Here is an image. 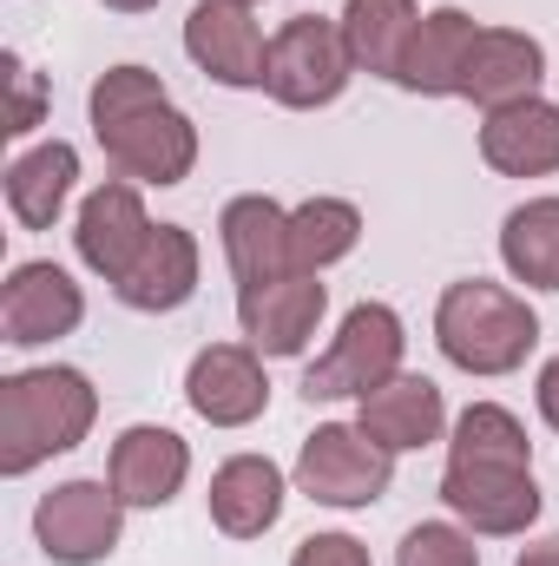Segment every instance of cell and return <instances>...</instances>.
Wrapping results in <instances>:
<instances>
[{
	"mask_svg": "<svg viewBox=\"0 0 559 566\" xmlns=\"http://www.w3.org/2000/svg\"><path fill=\"white\" fill-rule=\"evenodd\" d=\"M184 53L218 80V86H264L271 73V40L238 0H198L184 20Z\"/></svg>",
	"mask_w": 559,
	"mask_h": 566,
	"instance_id": "cell-9",
	"label": "cell"
},
{
	"mask_svg": "<svg viewBox=\"0 0 559 566\" xmlns=\"http://www.w3.org/2000/svg\"><path fill=\"white\" fill-rule=\"evenodd\" d=\"M80 316H86V296H80V283L66 277L60 264H13L7 283H0V336L13 349L73 336Z\"/></svg>",
	"mask_w": 559,
	"mask_h": 566,
	"instance_id": "cell-10",
	"label": "cell"
},
{
	"mask_svg": "<svg viewBox=\"0 0 559 566\" xmlns=\"http://www.w3.org/2000/svg\"><path fill=\"white\" fill-rule=\"evenodd\" d=\"M113 290H119V303H133L145 316H165V310L191 303V290H198V238L184 224H151L145 251Z\"/></svg>",
	"mask_w": 559,
	"mask_h": 566,
	"instance_id": "cell-16",
	"label": "cell"
},
{
	"mask_svg": "<svg viewBox=\"0 0 559 566\" xmlns=\"http://www.w3.org/2000/svg\"><path fill=\"white\" fill-rule=\"evenodd\" d=\"M349 73H356V53H349V40H342V20L296 13V20H283L277 40H271V73H264V86H271L277 106L309 113V106H329V99L349 86Z\"/></svg>",
	"mask_w": 559,
	"mask_h": 566,
	"instance_id": "cell-5",
	"label": "cell"
},
{
	"mask_svg": "<svg viewBox=\"0 0 559 566\" xmlns=\"http://www.w3.org/2000/svg\"><path fill=\"white\" fill-rule=\"evenodd\" d=\"M356 238H362V211L342 205V198H309V205L289 211V264L309 271V277L342 264L356 251Z\"/></svg>",
	"mask_w": 559,
	"mask_h": 566,
	"instance_id": "cell-24",
	"label": "cell"
},
{
	"mask_svg": "<svg viewBox=\"0 0 559 566\" xmlns=\"http://www.w3.org/2000/svg\"><path fill=\"white\" fill-rule=\"evenodd\" d=\"M402 316L389 303H356L336 329V343L309 363L303 396L309 402H342V396H369L389 376H402Z\"/></svg>",
	"mask_w": 559,
	"mask_h": 566,
	"instance_id": "cell-4",
	"label": "cell"
},
{
	"mask_svg": "<svg viewBox=\"0 0 559 566\" xmlns=\"http://www.w3.org/2000/svg\"><path fill=\"white\" fill-rule=\"evenodd\" d=\"M447 461H494V468H534V448H527V428L514 422L500 402H474L461 409L454 441H447Z\"/></svg>",
	"mask_w": 559,
	"mask_h": 566,
	"instance_id": "cell-26",
	"label": "cell"
},
{
	"mask_svg": "<svg viewBox=\"0 0 559 566\" xmlns=\"http://www.w3.org/2000/svg\"><path fill=\"white\" fill-rule=\"evenodd\" d=\"M514 566H559V534H553V541H540V547H527Z\"/></svg>",
	"mask_w": 559,
	"mask_h": 566,
	"instance_id": "cell-31",
	"label": "cell"
},
{
	"mask_svg": "<svg viewBox=\"0 0 559 566\" xmlns=\"http://www.w3.org/2000/svg\"><path fill=\"white\" fill-rule=\"evenodd\" d=\"M0 66H7V86H13V106H7V126H0V133H7V139H27V133L40 126V106H46L40 73H27V60H20V53H7Z\"/></svg>",
	"mask_w": 559,
	"mask_h": 566,
	"instance_id": "cell-28",
	"label": "cell"
},
{
	"mask_svg": "<svg viewBox=\"0 0 559 566\" xmlns=\"http://www.w3.org/2000/svg\"><path fill=\"white\" fill-rule=\"evenodd\" d=\"M395 481V454L349 422H323L296 454V488L323 507H369Z\"/></svg>",
	"mask_w": 559,
	"mask_h": 566,
	"instance_id": "cell-6",
	"label": "cell"
},
{
	"mask_svg": "<svg viewBox=\"0 0 559 566\" xmlns=\"http://www.w3.org/2000/svg\"><path fill=\"white\" fill-rule=\"evenodd\" d=\"M474 13H461V7H434V13H421L415 40H409V60H402V80L395 86H409V93H428V99H447V93H461V66H467V46H474Z\"/></svg>",
	"mask_w": 559,
	"mask_h": 566,
	"instance_id": "cell-22",
	"label": "cell"
},
{
	"mask_svg": "<svg viewBox=\"0 0 559 566\" xmlns=\"http://www.w3.org/2000/svg\"><path fill=\"white\" fill-rule=\"evenodd\" d=\"M540 416L559 428V356L547 363V369H540Z\"/></svg>",
	"mask_w": 559,
	"mask_h": 566,
	"instance_id": "cell-30",
	"label": "cell"
},
{
	"mask_svg": "<svg viewBox=\"0 0 559 566\" xmlns=\"http://www.w3.org/2000/svg\"><path fill=\"white\" fill-rule=\"evenodd\" d=\"M119 527H126V501L113 481H66V488L40 494V507H33V534H40L46 560L60 566H99L119 547Z\"/></svg>",
	"mask_w": 559,
	"mask_h": 566,
	"instance_id": "cell-7",
	"label": "cell"
},
{
	"mask_svg": "<svg viewBox=\"0 0 559 566\" xmlns=\"http://www.w3.org/2000/svg\"><path fill=\"white\" fill-rule=\"evenodd\" d=\"M93 133L133 185H184L198 165V126L165 99V80L145 66H113L93 80Z\"/></svg>",
	"mask_w": 559,
	"mask_h": 566,
	"instance_id": "cell-1",
	"label": "cell"
},
{
	"mask_svg": "<svg viewBox=\"0 0 559 566\" xmlns=\"http://www.w3.org/2000/svg\"><path fill=\"white\" fill-rule=\"evenodd\" d=\"M395 566H481V547L447 521H421V527H409Z\"/></svg>",
	"mask_w": 559,
	"mask_h": 566,
	"instance_id": "cell-27",
	"label": "cell"
},
{
	"mask_svg": "<svg viewBox=\"0 0 559 566\" xmlns=\"http://www.w3.org/2000/svg\"><path fill=\"white\" fill-rule=\"evenodd\" d=\"M441 422H447V402H441V389L428 376H389L382 389L362 396V416H356V428L369 441H382L389 454L441 441Z\"/></svg>",
	"mask_w": 559,
	"mask_h": 566,
	"instance_id": "cell-19",
	"label": "cell"
},
{
	"mask_svg": "<svg viewBox=\"0 0 559 566\" xmlns=\"http://www.w3.org/2000/svg\"><path fill=\"white\" fill-rule=\"evenodd\" d=\"M145 238H151V218H145V205H139V185L113 178V185H99V191L80 205V231H73L80 264L99 271L106 283H119L133 271V258L145 251Z\"/></svg>",
	"mask_w": 559,
	"mask_h": 566,
	"instance_id": "cell-14",
	"label": "cell"
},
{
	"mask_svg": "<svg viewBox=\"0 0 559 566\" xmlns=\"http://www.w3.org/2000/svg\"><path fill=\"white\" fill-rule=\"evenodd\" d=\"M481 158L507 178H547L559 171V106L547 99H514L487 113L481 126Z\"/></svg>",
	"mask_w": 559,
	"mask_h": 566,
	"instance_id": "cell-18",
	"label": "cell"
},
{
	"mask_svg": "<svg viewBox=\"0 0 559 566\" xmlns=\"http://www.w3.org/2000/svg\"><path fill=\"white\" fill-rule=\"evenodd\" d=\"M289 566H369V547L349 541V534H309Z\"/></svg>",
	"mask_w": 559,
	"mask_h": 566,
	"instance_id": "cell-29",
	"label": "cell"
},
{
	"mask_svg": "<svg viewBox=\"0 0 559 566\" xmlns=\"http://www.w3.org/2000/svg\"><path fill=\"white\" fill-rule=\"evenodd\" d=\"M415 27H421L415 0H349L342 7V40H349L356 66L376 73V80H402Z\"/></svg>",
	"mask_w": 559,
	"mask_h": 566,
	"instance_id": "cell-23",
	"label": "cell"
},
{
	"mask_svg": "<svg viewBox=\"0 0 559 566\" xmlns=\"http://www.w3.org/2000/svg\"><path fill=\"white\" fill-rule=\"evenodd\" d=\"M540 80H547V53H540L534 33H520V27H481L474 46H467L454 99H474L481 113H500L514 99H540Z\"/></svg>",
	"mask_w": 559,
	"mask_h": 566,
	"instance_id": "cell-11",
	"label": "cell"
},
{
	"mask_svg": "<svg viewBox=\"0 0 559 566\" xmlns=\"http://www.w3.org/2000/svg\"><path fill=\"white\" fill-rule=\"evenodd\" d=\"M238 7H257V0H238Z\"/></svg>",
	"mask_w": 559,
	"mask_h": 566,
	"instance_id": "cell-33",
	"label": "cell"
},
{
	"mask_svg": "<svg viewBox=\"0 0 559 566\" xmlns=\"http://www.w3.org/2000/svg\"><path fill=\"white\" fill-rule=\"evenodd\" d=\"M447 514H461L474 534H527L540 521L534 468H494V461H447L441 474Z\"/></svg>",
	"mask_w": 559,
	"mask_h": 566,
	"instance_id": "cell-8",
	"label": "cell"
},
{
	"mask_svg": "<svg viewBox=\"0 0 559 566\" xmlns=\"http://www.w3.org/2000/svg\"><path fill=\"white\" fill-rule=\"evenodd\" d=\"M277 514H283L277 461H264V454H231V461L211 474V521H218L231 541H257V534H271Z\"/></svg>",
	"mask_w": 559,
	"mask_h": 566,
	"instance_id": "cell-20",
	"label": "cell"
},
{
	"mask_svg": "<svg viewBox=\"0 0 559 566\" xmlns=\"http://www.w3.org/2000/svg\"><path fill=\"white\" fill-rule=\"evenodd\" d=\"M323 303L329 290L309 277V271H289L277 283H257V290H238V323L251 336L257 356H303L316 323H323Z\"/></svg>",
	"mask_w": 559,
	"mask_h": 566,
	"instance_id": "cell-13",
	"label": "cell"
},
{
	"mask_svg": "<svg viewBox=\"0 0 559 566\" xmlns=\"http://www.w3.org/2000/svg\"><path fill=\"white\" fill-rule=\"evenodd\" d=\"M507 271L534 290H559V198H534L500 224Z\"/></svg>",
	"mask_w": 559,
	"mask_h": 566,
	"instance_id": "cell-25",
	"label": "cell"
},
{
	"mask_svg": "<svg viewBox=\"0 0 559 566\" xmlns=\"http://www.w3.org/2000/svg\"><path fill=\"white\" fill-rule=\"evenodd\" d=\"M184 396L191 409L211 428H244L271 409V382H264V363L257 349L244 343H211L191 356V376H184Z\"/></svg>",
	"mask_w": 559,
	"mask_h": 566,
	"instance_id": "cell-12",
	"label": "cell"
},
{
	"mask_svg": "<svg viewBox=\"0 0 559 566\" xmlns=\"http://www.w3.org/2000/svg\"><path fill=\"white\" fill-rule=\"evenodd\" d=\"M434 343L454 369L467 376H507L534 356L540 343V316L527 310V296L500 290L487 277L447 283L441 303H434Z\"/></svg>",
	"mask_w": 559,
	"mask_h": 566,
	"instance_id": "cell-3",
	"label": "cell"
},
{
	"mask_svg": "<svg viewBox=\"0 0 559 566\" xmlns=\"http://www.w3.org/2000/svg\"><path fill=\"white\" fill-rule=\"evenodd\" d=\"M113 13H145V7H158V0H106Z\"/></svg>",
	"mask_w": 559,
	"mask_h": 566,
	"instance_id": "cell-32",
	"label": "cell"
},
{
	"mask_svg": "<svg viewBox=\"0 0 559 566\" xmlns=\"http://www.w3.org/2000/svg\"><path fill=\"white\" fill-rule=\"evenodd\" d=\"M99 416V389L80 369H20L0 382V474H33L40 461L86 441Z\"/></svg>",
	"mask_w": 559,
	"mask_h": 566,
	"instance_id": "cell-2",
	"label": "cell"
},
{
	"mask_svg": "<svg viewBox=\"0 0 559 566\" xmlns=\"http://www.w3.org/2000/svg\"><path fill=\"white\" fill-rule=\"evenodd\" d=\"M73 178H80V151L66 139H46L33 151H20L7 165V211L27 224V231H53L66 198H73Z\"/></svg>",
	"mask_w": 559,
	"mask_h": 566,
	"instance_id": "cell-21",
	"label": "cell"
},
{
	"mask_svg": "<svg viewBox=\"0 0 559 566\" xmlns=\"http://www.w3.org/2000/svg\"><path fill=\"white\" fill-rule=\"evenodd\" d=\"M184 474H191V448L171 434V428H126L119 441H113V488H119V501L126 507H165L178 488H184Z\"/></svg>",
	"mask_w": 559,
	"mask_h": 566,
	"instance_id": "cell-17",
	"label": "cell"
},
{
	"mask_svg": "<svg viewBox=\"0 0 559 566\" xmlns=\"http://www.w3.org/2000/svg\"><path fill=\"white\" fill-rule=\"evenodd\" d=\"M218 238H224V264L238 290H257V283L289 277V211L277 198H231L224 218H218Z\"/></svg>",
	"mask_w": 559,
	"mask_h": 566,
	"instance_id": "cell-15",
	"label": "cell"
}]
</instances>
